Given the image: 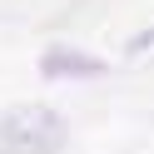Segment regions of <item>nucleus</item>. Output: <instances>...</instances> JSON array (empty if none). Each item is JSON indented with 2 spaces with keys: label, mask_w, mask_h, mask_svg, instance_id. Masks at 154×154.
Instances as JSON below:
<instances>
[{
  "label": "nucleus",
  "mask_w": 154,
  "mask_h": 154,
  "mask_svg": "<svg viewBox=\"0 0 154 154\" xmlns=\"http://www.w3.org/2000/svg\"><path fill=\"white\" fill-rule=\"evenodd\" d=\"M144 45H154V30H144V35H134V45H129V50H144Z\"/></svg>",
  "instance_id": "nucleus-3"
},
{
  "label": "nucleus",
  "mask_w": 154,
  "mask_h": 154,
  "mask_svg": "<svg viewBox=\"0 0 154 154\" xmlns=\"http://www.w3.org/2000/svg\"><path fill=\"white\" fill-rule=\"evenodd\" d=\"M45 75H104V60H90V55H45Z\"/></svg>",
  "instance_id": "nucleus-2"
},
{
  "label": "nucleus",
  "mask_w": 154,
  "mask_h": 154,
  "mask_svg": "<svg viewBox=\"0 0 154 154\" xmlns=\"http://www.w3.org/2000/svg\"><path fill=\"white\" fill-rule=\"evenodd\" d=\"M65 144V119L45 104H20L0 114V154H55Z\"/></svg>",
  "instance_id": "nucleus-1"
}]
</instances>
